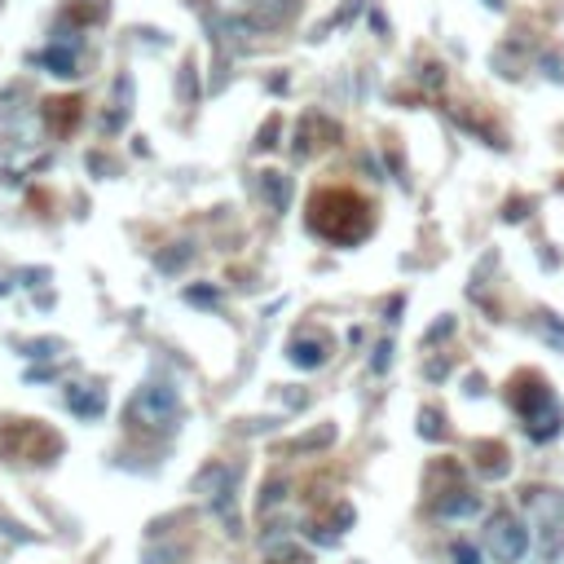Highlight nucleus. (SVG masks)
Returning a JSON list of instances; mask_svg holds the SVG:
<instances>
[{
	"instance_id": "39448f33",
	"label": "nucleus",
	"mask_w": 564,
	"mask_h": 564,
	"mask_svg": "<svg viewBox=\"0 0 564 564\" xmlns=\"http://www.w3.org/2000/svg\"><path fill=\"white\" fill-rule=\"evenodd\" d=\"M194 494L203 507L216 512V520L225 525V533H243V520H239V507H235V472L225 464H207L199 477H194Z\"/></svg>"
},
{
	"instance_id": "b1692460",
	"label": "nucleus",
	"mask_w": 564,
	"mask_h": 564,
	"mask_svg": "<svg viewBox=\"0 0 564 564\" xmlns=\"http://www.w3.org/2000/svg\"><path fill=\"white\" fill-rule=\"evenodd\" d=\"M419 423H423V428H419L423 436H441V432H445V428H436V423H445L436 410H423V415H419Z\"/></svg>"
},
{
	"instance_id": "9d476101",
	"label": "nucleus",
	"mask_w": 564,
	"mask_h": 564,
	"mask_svg": "<svg viewBox=\"0 0 564 564\" xmlns=\"http://www.w3.org/2000/svg\"><path fill=\"white\" fill-rule=\"evenodd\" d=\"M300 0H248V14H252V27L256 32H274L283 23H291Z\"/></svg>"
},
{
	"instance_id": "a211bd4d",
	"label": "nucleus",
	"mask_w": 564,
	"mask_h": 564,
	"mask_svg": "<svg viewBox=\"0 0 564 564\" xmlns=\"http://www.w3.org/2000/svg\"><path fill=\"white\" fill-rule=\"evenodd\" d=\"M283 507H287V481H269V485L261 490V516L274 520Z\"/></svg>"
},
{
	"instance_id": "f8f14e48",
	"label": "nucleus",
	"mask_w": 564,
	"mask_h": 564,
	"mask_svg": "<svg viewBox=\"0 0 564 564\" xmlns=\"http://www.w3.org/2000/svg\"><path fill=\"white\" fill-rule=\"evenodd\" d=\"M67 406L80 419H97L106 410V388H97V384H71L67 388Z\"/></svg>"
},
{
	"instance_id": "c756f323",
	"label": "nucleus",
	"mask_w": 564,
	"mask_h": 564,
	"mask_svg": "<svg viewBox=\"0 0 564 564\" xmlns=\"http://www.w3.org/2000/svg\"><path fill=\"white\" fill-rule=\"evenodd\" d=\"M388 353H393V345L384 340V345L375 349V375H384V371H388Z\"/></svg>"
},
{
	"instance_id": "c85d7f7f",
	"label": "nucleus",
	"mask_w": 564,
	"mask_h": 564,
	"mask_svg": "<svg viewBox=\"0 0 564 564\" xmlns=\"http://www.w3.org/2000/svg\"><path fill=\"white\" fill-rule=\"evenodd\" d=\"M423 84H428V88H441V84H445V71H441V67H423Z\"/></svg>"
},
{
	"instance_id": "dca6fc26",
	"label": "nucleus",
	"mask_w": 564,
	"mask_h": 564,
	"mask_svg": "<svg viewBox=\"0 0 564 564\" xmlns=\"http://www.w3.org/2000/svg\"><path fill=\"white\" fill-rule=\"evenodd\" d=\"M261 199H265V207L269 212H287V203H291V181H287V172H261Z\"/></svg>"
},
{
	"instance_id": "2eb2a0df",
	"label": "nucleus",
	"mask_w": 564,
	"mask_h": 564,
	"mask_svg": "<svg viewBox=\"0 0 564 564\" xmlns=\"http://www.w3.org/2000/svg\"><path fill=\"white\" fill-rule=\"evenodd\" d=\"M45 124L58 133V137H67L75 124H80V101L75 97H58V101H45Z\"/></svg>"
},
{
	"instance_id": "412c9836",
	"label": "nucleus",
	"mask_w": 564,
	"mask_h": 564,
	"mask_svg": "<svg viewBox=\"0 0 564 564\" xmlns=\"http://www.w3.org/2000/svg\"><path fill=\"white\" fill-rule=\"evenodd\" d=\"M23 349H27V358H58V353H62L58 340H32V345H23Z\"/></svg>"
},
{
	"instance_id": "7c9ffc66",
	"label": "nucleus",
	"mask_w": 564,
	"mask_h": 564,
	"mask_svg": "<svg viewBox=\"0 0 564 564\" xmlns=\"http://www.w3.org/2000/svg\"><path fill=\"white\" fill-rule=\"evenodd\" d=\"M445 371H449V362H432V367H428V380H441Z\"/></svg>"
},
{
	"instance_id": "423d86ee",
	"label": "nucleus",
	"mask_w": 564,
	"mask_h": 564,
	"mask_svg": "<svg viewBox=\"0 0 564 564\" xmlns=\"http://www.w3.org/2000/svg\"><path fill=\"white\" fill-rule=\"evenodd\" d=\"M129 419L146 432H159V428H172L181 419V397L172 384H142L133 406H129Z\"/></svg>"
},
{
	"instance_id": "5701e85b",
	"label": "nucleus",
	"mask_w": 564,
	"mask_h": 564,
	"mask_svg": "<svg viewBox=\"0 0 564 564\" xmlns=\"http://www.w3.org/2000/svg\"><path fill=\"white\" fill-rule=\"evenodd\" d=\"M190 93H199V80H194V62L181 67V101H190Z\"/></svg>"
},
{
	"instance_id": "6e6552de",
	"label": "nucleus",
	"mask_w": 564,
	"mask_h": 564,
	"mask_svg": "<svg viewBox=\"0 0 564 564\" xmlns=\"http://www.w3.org/2000/svg\"><path fill=\"white\" fill-rule=\"evenodd\" d=\"M335 137H340V124H331L322 110H304L300 124H296V159H313L317 151H326Z\"/></svg>"
},
{
	"instance_id": "f03ea898",
	"label": "nucleus",
	"mask_w": 564,
	"mask_h": 564,
	"mask_svg": "<svg viewBox=\"0 0 564 564\" xmlns=\"http://www.w3.org/2000/svg\"><path fill=\"white\" fill-rule=\"evenodd\" d=\"M507 397H512V406H516V415H520V423H525V432H529L533 441H551V436L560 432L564 406H560V397L551 393V384H542L538 375H520Z\"/></svg>"
},
{
	"instance_id": "6ab92c4d",
	"label": "nucleus",
	"mask_w": 564,
	"mask_h": 564,
	"mask_svg": "<svg viewBox=\"0 0 564 564\" xmlns=\"http://www.w3.org/2000/svg\"><path fill=\"white\" fill-rule=\"evenodd\" d=\"M335 441V423H322V428H313V432H304L291 449H296V455H304V449H322V445H331Z\"/></svg>"
},
{
	"instance_id": "473e14b6",
	"label": "nucleus",
	"mask_w": 564,
	"mask_h": 564,
	"mask_svg": "<svg viewBox=\"0 0 564 564\" xmlns=\"http://www.w3.org/2000/svg\"><path fill=\"white\" fill-rule=\"evenodd\" d=\"M485 5H490V10H499V5H503V0H485Z\"/></svg>"
},
{
	"instance_id": "cd10ccee",
	"label": "nucleus",
	"mask_w": 564,
	"mask_h": 564,
	"mask_svg": "<svg viewBox=\"0 0 564 564\" xmlns=\"http://www.w3.org/2000/svg\"><path fill=\"white\" fill-rule=\"evenodd\" d=\"M449 331H455V317H441V322L428 331V345H432V340H441V335H449Z\"/></svg>"
},
{
	"instance_id": "2f4dec72",
	"label": "nucleus",
	"mask_w": 564,
	"mask_h": 564,
	"mask_svg": "<svg viewBox=\"0 0 564 564\" xmlns=\"http://www.w3.org/2000/svg\"><path fill=\"white\" fill-rule=\"evenodd\" d=\"M10 291V278H0V296H5Z\"/></svg>"
},
{
	"instance_id": "9b49d317",
	"label": "nucleus",
	"mask_w": 564,
	"mask_h": 564,
	"mask_svg": "<svg viewBox=\"0 0 564 564\" xmlns=\"http://www.w3.org/2000/svg\"><path fill=\"white\" fill-rule=\"evenodd\" d=\"M481 507H485V499H481L477 490H464V485H459V490H449V494L441 499L436 512H441L445 520H472V516H481Z\"/></svg>"
},
{
	"instance_id": "4468645a",
	"label": "nucleus",
	"mask_w": 564,
	"mask_h": 564,
	"mask_svg": "<svg viewBox=\"0 0 564 564\" xmlns=\"http://www.w3.org/2000/svg\"><path fill=\"white\" fill-rule=\"evenodd\" d=\"M472 459H477V472H481V477H490V481L507 477V468H512V459H507V449H503L499 441H481V445L472 449Z\"/></svg>"
},
{
	"instance_id": "f3484780",
	"label": "nucleus",
	"mask_w": 564,
	"mask_h": 564,
	"mask_svg": "<svg viewBox=\"0 0 564 564\" xmlns=\"http://www.w3.org/2000/svg\"><path fill=\"white\" fill-rule=\"evenodd\" d=\"M129 101H133V80L124 75V80L116 84V110H110V116H106V129H120V124L129 120V110H133Z\"/></svg>"
},
{
	"instance_id": "aec40b11",
	"label": "nucleus",
	"mask_w": 564,
	"mask_h": 564,
	"mask_svg": "<svg viewBox=\"0 0 564 564\" xmlns=\"http://www.w3.org/2000/svg\"><path fill=\"white\" fill-rule=\"evenodd\" d=\"M190 256H194V248H190V243H172V252H164V256H159V269H164V274H177Z\"/></svg>"
},
{
	"instance_id": "20e7f679",
	"label": "nucleus",
	"mask_w": 564,
	"mask_h": 564,
	"mask_svg": "<svg viewBox=\"0 0 564 564\" xmlns=\"http://www.w3.org/2000/svg\"><path fill=\"white\" fill-rule=\"evenodd\" d=\"M58 449H62V441H58L49 428L32 423V419H19V423L0 428V455L14 459V464H19V459H23V464H49Z\"/></svg>"
},
{
	"instance_id": "bb28decb",
	"label": "nucleus",
	"mask_w": 564,
	"mask_h": 564,
	"mask_svg": "<svg viewBox=\"0 0 564 564\" xmlns=\"http://www.w3.org/2000/svg\"><path fill=\"white\" fill-rule=\"evenodd\" d=\"M274 137H278V120H269V124L261 129V142H256V146H261V151H269V146H278Z\"/></svg>"
},
{
	"instance_id": "a878e982",
	"label": "nucleus",
	"mask_w": 564,
	"mask_h": 564,
	"mask_svg": "<svg viewBox=\"0 0 564 564\" xmlns=\"http://www.w3.org/2000/svg\"><path fill=\"white\" fill-rule=\"evenodd\" d=\"M542 317H547V322H542V335H551V340L564 349V326L555 322V313H542Z\"/></svg>"
},
{
	"instance_id": "7ed1b4c3",
	"label": "nucleus",
	"mask_w": 564,
	"mask_h": 564,
	"mask_svg": "<svg viewBox=\"0 0 564 564\" xmlns=\"http://www.w3.org/2000/svg\"><path fill=\"white\" fill-rule=\"evenodd\" d=\"M525 507L538 525V542H542V560H560L564 555V490H525Z\"/></svg>"
},
{
	"instance_id": "4be33fe9",
	"label": "nucleus",
	"mask_w": 564,
	"mask_h": 564,
	"mask_svg": "<svg viewBox=\"0 0 564 564\" xmlns=\"http://www.w3.org/2000/svg\"><path fill=\"white\" fill-rule=\"evenodd\" d=\"M449 560L455 564H481V551L472 542H455V551H449Z\"/></svg>"
},
{
	"instance_id": "f257e3e1",
	"label": "nucleus",
	"mask_w": 564,
	"mask_h": 564,
	"mask_svg": "<svg viewBox=\"0 0 564 564\" xmlns=\"http://www.w3.org/2000/svg\"><path fill=\"white\" fill-rule=\"evenodd\" d=\"M309 225L326 239V243H362L367 230H371V212L358 194H345V190H322L309 207Z\"/></svg>"
},
{
	"instance_id": "393cba45",
	"label": "nucleus",
	"mask_w": 564,
	"mask_h": 564,
	"mask_svg": "<svg viewBox=\"0 0 564 564\" xmlns=\"http://www.w3.org/2000/svg\"><path fill=\"white\" fill-rule=\"evenodd\" d=\"M185 300L190 304H216V291L212 287H185Z\"/></svg>"
},
{
	"instance_id": "ddd939ff",
	"label": "nucleus",
	"mask_w": 564,
	"mask_h": 564,
	"mask_svg": "<svg viewBox=\"0 0 564 564\" xmlns=\"http://www.w3.org/2000/svg\"><path fill=\"white\" fill-rule=\"evenodd\" d=\"M40 67H49L53 75H62V80H75L80 75V45H62V40H53L45 53H40Z\"/></svg>"
},
{
	"instance_id": "1a4fd4ad",
	"label": "nucleus",
	"mask_w": 564,
	"mask_h": 564,
	"mask_svg": "<svg viewBox=\"0 0 564 564\" xmlns=\"http://www.w3.org/2000/svg\"><path fill=\"white\" fill-rule=\"evenodd\" d=\"M326 353H331V345L322 340L317 331H300V335H291V345H287V358H291L300 371H317V367L326 362Z\"/></svg>"
},
{
	"instance_id": "0eeeda50",
	"label": "nucleus",
	"mask_w": 564,
	"mask_h": 564,
	"mask_svg": "<svg viewBox=\"0 0 564 564\" xmlns=\"http://www.w3.org/2000/svg\"><path fill=\"white\" fill-rule=\"evenodd\" d=\"M485 551L494 555V564H520L525 551H529V529H525V520L512 516V512H499V516L490 520V529H485Z\"/></svg>"
}]
</instances>
